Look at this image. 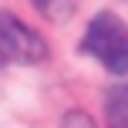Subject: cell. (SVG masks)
<instances>
[{
	"instance_id": "obj_1",
	"label": "cell",
	"mask_w": 128,
	"mask_h": 128,
	"mask_svg": "<svg viewBox=\"0 0 128 128\" xmlns=\"http://www.w3.org/2000/svg\"><path fill=\"white\" fill-rule=\"evenodd\" d=\"M84 54L101 61L111 74H125L128 71V24L115 17L111 10H101L84 30Z\"/></svg>"
},
{
	"instance_id": "obj_4",
	"label": "cell",
	"mask_w": 128,
	"mask_h": 128,
	"mask_svg": "<svg viewBox=\"0 0 128 128\" xmlns=\"http://www.w3.org/2000/svg\"><path fill=\"white\" fill-rule=\"evenodd\" d=\"M34 7H37L44 17H51V20H68L71 14L78 10V0H30Z\"/></svg>"
},
{
	"instance_id": "obj_2",
	"label": "cell",
	"mask_w": 128,
	"mask_h": 128,
	"mask_svg": "<svg viewBox=\"0 0 128 128\" xmlns=\"http://www.w3.org/2000/svg\"><path fill=\"white\" fill-rule=\"evenodd\" d=\"M47 58V47L30 27H24L17 17L0 14V64H37Z\"/></svg>"
},
{
	"instance_id": "obj_3",
	"label": "cell",
	"mask_w": 128,
	"mask_h": 128,
	"mask_svg": "<svg viewBox=\"0 0 128 128\" xmlns=\"http://www.w3.org/2000/svg\"><path fill=\"white\" fill-rule=\"evenodd\" d=\"M104 111H108V125L111 128H128V84H118V88L108 91Z\"/></svg>"
},
{
	"instance_id": "obj_5",
	"label": "cell",
	"mask_w": 128,
	"mask_h": 128,
	"mask_svg": "<svg viewBox=\"0 0 128 128\" xmlns=\"http://www.w3.org/2000/svg\"><path fill=\"white\" fill-rule=\"evenodd\" d=\"M64 128H91V122L84 115H68L64 118Z\"/></svg>"
}]
</instances>
